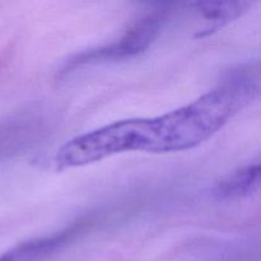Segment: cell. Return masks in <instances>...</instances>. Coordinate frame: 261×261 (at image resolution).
Segmentation results:
<instances>
[{
    "label": "cell",
    "instance_id": "cell-1",
    "mask_svg": "<svg viewBox=\"0 0 261 261\" xmlns=\"http://www.w3.org/2000/svg\"><path fill=\"white\" fill-rule=\"evenodd\" d=\"M250 102L241 84L227 82L196 101L153 119H127L86 133L60 148L59 170L82 167L125 152L173 153L208 140Z\"/></svg>",
    "mask_w": 261,
    "mask_h": 261
},
{
    "label": "cell",
    "instance_id": "cell-2",
    "mask_svg": "<svg viewBox=\"0 0 261 261\" xmlns=\"http://www.w3.org/2000/svg\"><path fill=\"white\" fill-rule=\"evenodd\" d=\"M167 12L165 9H157L140 18L134 23L117 41L96 50L83 51L74 56L66 63L64 71L71 70L83 64L93 61L117 60L139 55L147 50L160 33L166 20Z\"/></svg>",
    "mask_w": 261,
    "mask_h": 261
},
{
    "label": "cell",
    "instance_id": "cell-3",
    "mask_svg": "<svg viewBox=\"0 0 261 261\" xmlns=\"http://www.w3.org/2000/svg\"><path fill=\"white\" fill-rule=\"evenodd\" d=\"M79 227L73 226L59 233L42 239L32 240L18 245L10 251L5 252L0 256V261H43L46 257L63 246L71 236L76 234Z\"/></svg>",
    "mask_w": 261,
    "mask_h": 261
},
{
    "label": "cell",
    "instance_id": "cell-4",
    "mask_svg": "<svg viewBox=\"0 0 261 261\" xmlns=\"http://www.w3.org/2000/svg\"><path fill=\"white\" fill-rule=\"evenodd\" d=\"M260 184V163L249 165L216 184L212 195L217 200H234L251 195Z\"/></svg>",
    "mask_w": 261,
    "mask_h": 261
},
{
    "label": "cell",
    "instance_id": "cell-5",
    "mask_svg": "<svg viewBox=\"0 0 261 261\" xmlns=\"http://www.w3.org/2000/svg\"><path fill=\"white\" fill-rule=\"evenodd\" d=\"M199 13L204 18L211 20L212 25L206 30V33L213 32L217 28L222 27L229 20L240 17L247 8L250 3L245 2H201L195 4Z\"/></svg>",
    "mask_w": 261,
    "mask_h": 261
}]
</instances>
